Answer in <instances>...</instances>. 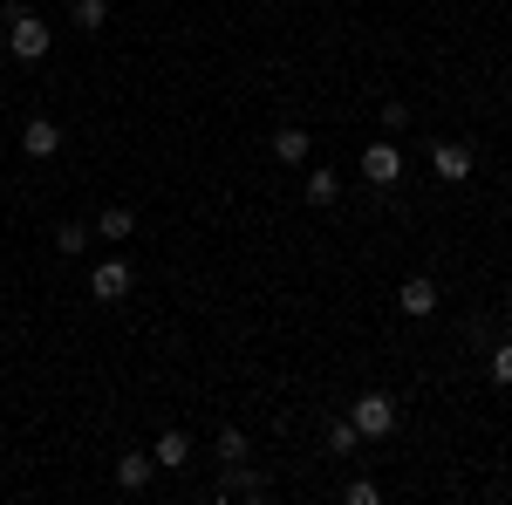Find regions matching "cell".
<instances>
[{
  "label": "cell",
  "mask_w": 512,
  "mask_h": 505,
  "mask_svg": "<svg viewBox=\"0 0 512 505\" xmlns=\"http://www.w3.org/2000/svg\"><path fill=\"white\" fill-rule=\"evenodd\" d=\"M0 21H7V48H14V62H41V55L55 48V28L41 21L35 7H21V0L0 7Z\"/></svg>",
  "instance_id": "1"
},
{
  "label": "cell",
  "mask_w": 512,
  "mask_h": 505,
  "mask_svg": "<svg viewBox=\"0 0 512 505\" xmlns=\"http://www.w3.org/2000/svg\"><path fill=\"white\" fill-rule=\"evenodd\" d=\"M349 424L362 430V437H390L396 430V396L390 389H362V396L349 403Z\"/></svg>",
  "instance_id": "2"
},
{
  "label": "cell",
  "mask_w": 512,
  "mask_h": 505,
  "mask_svg": "<svg viewBox=\"0 0 512 505\" xmlns=\"http://www.w3.org/2000/svg\"><path fill=\"white\" fill-rule=\"evenodd\" d=\"M362 185H376V192L403 185V151H396L390 137H376V144L362 151Z\"/></svg>",
  "instance_id": "3"
},
{
  "label": "cell",
  "mask_w": 512,
  "mask_h": 505,
  "mask_svg": "<svg viewBox=\"0 0 512 505\" xmlns=\"http://www.w3.org/2000/svg\"><path fill=\"white\" fill-rule=\"evenodd\" d=\"M130 280H137V273H130V260H117V253H110V260H96V267H89V294H96L103 308H117L123 294H130Z\"/></svg>",
  "instance_id": "4"
},
{
  "label": "cell",
  "mask_w": 512,
  "mask_h": 505,
  "mask_svg": "<svg viewBox=\"0 0 512 505\" xmlns=\"http://www.w3.org/2000/svg\"><path fill=\"white\" fill-rule=\"evenodd\" d=\"M431 171L444 178V185H465V178H472V144H458V137L431 144Z\"/></svg>",
  "instance_id": "5"
},
{
  "label": "cell",
  "mask_w": 512,
  "mask_h": 505,
  "mask_svg": "<svg viewBox=\"0 0 512 505\" xmlns=\"http://www.w3.org/2000/svg\"><path fill=\"white\" fill-rule=\"evenodd\" d=\"M396 308L410 314V321H424V314H437V280H431V273H410V280L396 287Z\"/></svg>",
  "instance_id": "6"
},
{
  "label": "cell",
  "mask_w": 512,
  "mask_h": 505,
  "mask_svg": "<svg viewBox=\"0 0 512 505\" xmlns=\"http://www.w3.org/2000/svg\"><path fill=\"white\" fill-rule=\"evenodd\" d=\"M219 499H274V478H267V471H253V465H233V478H226V485H219Z\"/></svg>",
  "instance_id": "7"
},
{
  "label": "cell",
  "mask_w": 512,
  "mask_h": 505,
  "mask_svg": "<svg viewBox=\"0 0 512 505\" xmlns=\"http://www.w3.org/2000/svg\"><path fill=\"white\" fill-rule=\"evenodd\" d=\"M21 151H28V157H55V151H62L55 117H28V123H21Z\"/></svg>",
  "instance_id": "8"
},
{
  "label": "cell",
  "mask_w": 512,
  "mask_h": 505,
  "mask_svg": "<svg viewBox=\"0 0 512 505\" xmlns=\"http://www.w3.org/2000/svg\"><path fill=\"white\" fill-rule=\"evenodd\" d=\"M308 151H315V137L301 123H280L274 130V164H308Z\"/></svg>",
  "instance_id": "9"
},
{
  "label": "cell",
  "mask_w": 512,
  "mask_h": 505,
  "mask_svg": "<svg viewBox=\"0 0 512 505\" xmlns=\"http://www.w3.org/2000/svg\"><path fill=\"white\" fill-rule=\"evenodd\" d=\"M151 458H158V471H185L192 465V437H185V430H158Z\"/></svg>",
  "instance_id": "10"
},
{
  "label": "cell",
  "mask_w": 512,
  "mask_h": 505,
  "mask_svg": "<svg viewBox=\"0 0 512 505\" xmlns=\"http://www.w3.org/2000/svg\"><path fill=\"white\" fill-rule=\"evenodd\" d=\"M151 471H158L151 451H117V485H123V492H144V485H151Z\"/></svg>",
  "instance_id": "11"
},
{
  "label": "cell",
  "mask_w": 512,
  "mask_h": 505,
  "mask_svg": "<svg viewBox=\"0 0 512 505\" xmlns=\"http://www.w3.org/2000/svg\"><path fill=\"white\" fill-rule=\"evenodd\" d=\"M301 198H308V205H335V198H342V178H335L328 164H308V171H301Z\"/></svg>",
  "instance_id": "12"
},
{
  "label": "cell",
  "mask_w": 512,
  "mask_h": 505,
  "mask_svg": "<svg viewBox=\"0 0 512 505\" xmlns=\"http://www.w3.org/2000/svg\"><path fill=\"white\" fill-rule=\"evenodd\" d=\"M89 233H96V239H130V233H137V212H130V205H103Z\"/></svg>",
  "instance_id": "13"
},
{
  "label": "cell",
  "mask_w": 512,
  "mask_h": 505,
  "mask_svg": "<svg viewBox=\"0 0 512 505\" xmlns=\"http://www.w3.org/2000/svg\"><path fill=\"white\" fill-rule=\"evenodd\" d=\"M321 437H328V451H335V458H355V451H362V430H355L349 417H328Z\"/></svg>",
  "instance_id": "14"
},
{
  "label": "cell",
  "mask_w": 512,
  "mask_h": 505,
  "mask_svg": "<svg viewBox=\"0 0 512 505\" xmlns=\"http://www.w3.org/2000/svg\"><path fill=\"white\" fill-rule=\"evenodd\" d=\"M69 21H76L82 35H103V21H110V0H76V7H69Z\"/></svg>",
  "instance_id": "15"
},
{
  "label": "cell",
  "mask_w": 512,
  "mask_h": 505,
  "mask_svg": "<svg viewBox=\"0 0 512 505\" xmlns=\"http://www.w3.org/2000/svg\"><path fill=\"white\" fill-rule=\"evenodd\" d=\"M246 451H253V444H246V430H233V424L219 430V465H226V471L246 465Z\"/></svg>",
  "instance_id": "16"
},
{
  "label": "cell",
  "mask_w": 512,
  "mask_h": 505,
  "mask_svg": "<svg viewBox=\"0 0 512 505\" xmlns=\"http://www.w3.org/2000/svg\"><path fill=\"white\" fill-rule=\"evenodd\" d=\"M89 226H76V219H69V226H55V253H89Z\"/></svg>",
  "instance_id": "17"
},
{
  "label": "cell",
  "mask_w": 512,
  "mask_h": 505,
  "mask_svg": "<svg viewBox=\"0 0 512 505\" xmlns=\"http://www.w3.org/2000/svg\"><path fill=\"white\" fill-rule=\"evenodd\" d=\"M485 369H492V383H499V389H512V342H492Z\"/></svg>",
  "instance_id": "18"
},
{
  "label": "cell",
  "mask_w": 512,
  "mask_h": 505,
  "mask_svg": "<svg viewBox=\"0 0 512 505\" xmlns=\"http://www.w3.org/2000/svg\"><path fill=\"white\" fill-rule=\"evenodd\" d=\"M342 499H349V505H376V499H383V485H376V478H349Z\"/></svg>",
  "instance_id": "19"
},
{
  "label": "cell",
  "mask_w": 512,
  "mask_h": 505,
  "mask_svg": "<svg viewBox=\"0 0 512 505\" xmlns=\"http://www.w3.org/2000/svg\"><path fill=\"white\" fill-rule=\"evenodd\" d=\"M383 130H410V103H396V96H390V103H383Z\"/></svg>",
  "instance_id": "20"
}]
</instances>
